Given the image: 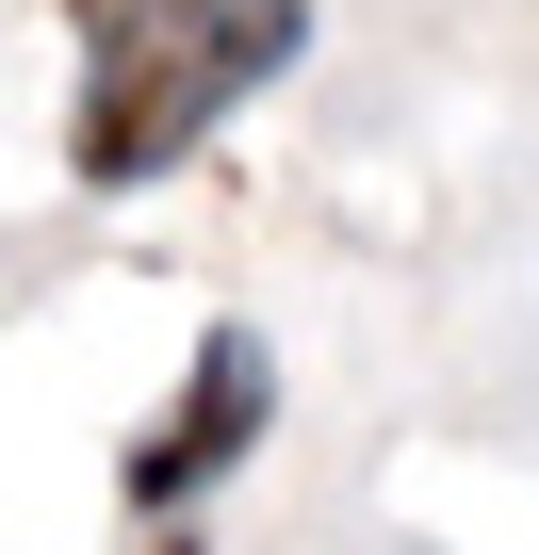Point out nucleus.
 Returning <instances> with one entry per match:
<instances>
[{
  "mask_svg": "<svg viewBox=\"0 0 539 555\" xmlns=\"http://www.w3.org/2000/svg\"><path fill=\"white\" fill-rule=\"evenodd\" d=\"M295 50V0H147L131 34H99V66H82V131H66V164L99 180V196H131L147 164H180L261 66Z\"/></svg>",
  "mask_w": 539,
  "mask_h": 555,
  "instance_id": "1",
  "label": "nucleus"
},
{
  "mask_svg": "<svg viewBox=\"0 0 539 555\" xmlns=\"http://www.w3.org/2000/svg\"><path fill=\"white\" fill-rule=\"evenodd\" d=\"M261 409H279L261 344H245V327H213V344H196V376H180V409L131 441V506H180V490H213V474L261 441Z\"/></svg>",
  "mask_w": 539,
  "mask_h": 555,
  "instance_id": "2",
  "label": "nucleus"
},
{
  "mask_svg": "<svg viewBox=\"0 0 539 555\" xmlns=\"http://www.w3.org/2000/svg\"><path fill=\"white\" fill-rule=\"evenodd\" d=\"M147 555H196V539H180V522H164V539H147Z\"/></svg>",
  "mask_w": 539,
  "mask_h": 555,
  "instance_id": "3",
  "label": "nucleus"
}]
</instances>
